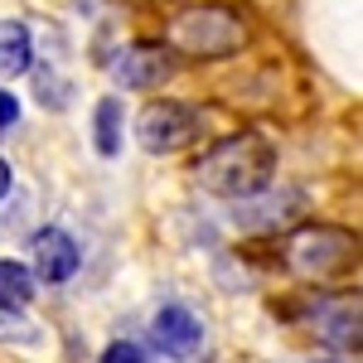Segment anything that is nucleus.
Here are the masks:
<instances>
[{"label":"nucleus","instance_id":"obj_1","mask_svg":"<svg viewBox=\"0 0 363 363\" xmlns=\"http://www.w3.org/2000/svg\"><path fill=\"white\" fill-rule=\"evenodd\" d=\"M194 179H199V189L233 199V203H242L252 194H267L277 184V145L262 131H238V136L218 140V145H208L199 155Z\"/></svg>","mask_w":363,"mask_h":363},{"label":"nucleus","instance_id":"obj_2","mask_svg":"<svg viewBox=\"0 0 363 363\" xmlns=\"http://www.w3.org/2000/svg\"><path fill=\"white\" fill-rule=\"evenodd\" d=\"M242 20L228 5H194L169 20V44L189 58H228L242 49Z\"/></svg>","mask_w":363,"mask_h":363},{"label":"nucleus","instance_id":"obj_3","mask_svg":"<svg viewBox=\"0 0 363 363\" xmlns=\"http://www.w3.org/2000/svg\"><path fill=\"white\" fill-rule=\"evenodd\" d=\"M349 257H354V233L330 223H310L286 242V262L296 277H335L339 267H349Z\"/></svg>","mask_w":363,"mask_h":363},{"label":"nucleus","instance_id":"obj_4","mask_svg":"<svg viewBox=\"0 0 363 363\" xmlns=\"http://www.w3.org/2000/svg\"><path fill=\"white\" fill-rule=\"evenodd\" d=\"M199 126H203V116L189 102H150L136 121V136L150 155H169V150H184L199 136Z\"/></svg>","mask_w":363,"mask_h":363},{"label":"nucleus","instance_id":"obj_5","mask_svg":"<svg viewBox=\"0 0 363 363\" xmlns=\"http://www.w3.org/2000/svg\"><path fill=\"white\" fill-rule=\"evenodd\" d=\"M169 73H174V54L165 44H126L112 58V78L131 92H150V87L165 83Z\"/></svg>","mask_w":363,"mask_h":363},{"label":"nucleus","instance_id":"obj_6","mask_svg":"<svg viewBox=\"0 0 363 363\" xmlns=\"http://www.w3.org/2000/svg\"><path fill=\"white\" fill-rule=\"evenodd\" d=\"M29 257H34V281H44V286L78 277V267H83V252L63 228H39L29 238Z\"/></svg>","mask_w":363,"mask_h":363},{"label":"nucleus","instance_id":"obj_7","mask_svg":"<svg viewBox=\"0 0 363 363\" xmlns=\"http://www.w3.org/2000/svg\"><path fill=\"white\" fill-rule=\"evenodd\" d=\"M150 339H155V349L169 354V359H194L199 349H203V325H199L194 310L160 306L155 320H150Z\"/></svg>","mask_w":363,"mask_h":363},{"label":"nucleus","instance_id":"obj_8","mask_svg":"<svg viewBox=\"0 0 363 363\" xmlns=\"http://www.w3.org/2000/svg\"><path fill=\"white\" fill-rule=\"evenodd\" d=\"M315 330L330 349H359V301L335 296V301H320L315 310Z\"/></svg>","mask_w":363,"mask_h":363},{"label":"nucleus","instance_id":"obj_9","mask_svg":"<svg viewBox=\"0 0 363 363\" xmlns=\"http://www.w3.org/2000/svg\"><path fill=\"white\" fill-rule=\"evenodd\" d=\"M34 63V44L20 20H0V78H20Z\"/></svg>","mask_w":363,"mask_h":363},{"label":"nucleus","instance_id":"obj_10","mask_svg":"<svg viewBox=\"0 0 363 363\" xmlns=\"http://www.w3.org/2000/svg\"><path fill=\"white\" fill-rule=\"evenodd\" d=\"M34 301V272L20 262H0V310H25Z\"/></svg>","mask_w":363,"mask_h":363},{"label":"nucleus","instance_id":"obj_11","mask_svg":"<svg viewBox=\"0 0 363 363\" xmlns=\"http://www.w3.org/2000/svg\"><path fill=\"white\" fill-rule=\"evenodd\" d=\"M92 136H97V150H102V155H116V150H121V102H116V97H102V102H97Z\"/></svg>","mask_w":363,"mask_h":363},{"label":"nucleus","instance_id":"obj_12","mask_svg":"<svg viewBox=\"0 0 363 363\" xmlns=\"http://www.w3.org/2000/svg\"><path fill=\"white\" fill-rule=\"evenodd\" d=\"M0 344H39V325L20 320V310H0Z\"/></svg>","mask_w":363,"mask_h":363},{"label":"nucleus","instance_id":"obj_13","mask_svg":"<svg viewBox=\"0 0 363 363\" xmlns=\"http://www.w3.org/2000/svg\"><path fill=\"white\" fill-rule=\"evenodd\" d=\"M102 363H150V359H145V349H140V344H131V339H116V344H107Z\"/></svg>","mask_w":363,"mask_h":363},{"label":"nucleus","instance_id":"obj_14","mask_svg":"<svg viewBox=\"0 0 363 363\" xmlns=\"http://www.w3.org/2000/svg\"><path fill=\"white\" fill-rule=\"evenodd\" d=\"M15 121H20V102L0 87V131H5V126H15Z\"/></svg>","mask_w":363,"mask_h":363},{"label":"nucleus","instance_id":"obj_15","mask_svg":"<svg viewBox=\"0 0 363 363\" xmlns=\"http://www.w3.org/2000/svg\"><path fill=\"white\" fill-rule=\"evenodd\" d=\"M10 194V165H5V160H0V199Z\"/></svg>","mask_w":363,"mask_h":363}]
</instances>
